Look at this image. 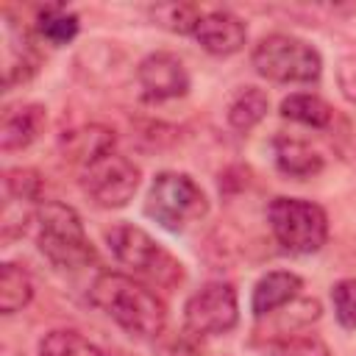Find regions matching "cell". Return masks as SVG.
<instances>
[{"label":"cell","mask_w":356,"mask_h":356,"mask_svg":"<svg viewBox=\"0 0 356 356\" xmlns=\"http://www.w3.org/2000/svg\"><path fill=\"white\" fill-rule=\"evenodd\" d=\"M267 356H331L328 345L312 334H295L284 339H270L264 348Z\"/></svg>","instance_id":"22"},{"label":"cell","mask_w":356,"mask_h":356,"mask_svg":"<svg viewBox=\"0 0 356 356\" xmlns=\"http://www.w3.org/2000/svg\"><path fill=\"white\" fill-rule=\"evenodd\" d=\"M36 248L58 270H81L95 261V248L78 211L61 200H44L36 209Z\"/></svg>","instance_id":"2"},{"label":"cell","mask_w":356,"mask_h":356,"mask_svg":"<svg viewBox=\"0 0 356 356\" xmlns=\"http://www.w3.org/2000/svg\"><path fill=\"white\" fill-rule=\"evenodd\" d=\"M36 31L50 44H67L78 33V17L64 6H44L36 14Z\"/></svg>","instance_id":"19"},{"label":"cell","mask_w":356,"mask_h":356,"mask_svg":"<svg viewBox=\"0 0 356 356\" xmlns=\"http://www.w3.org/2000/svg\"><path fill=\"white\" fill-rule=\"evenodd\" d=\"M106 242L117 261L131 267L136 275H145L161 286H172L184 278L181 261H175L147 231L131 222H117L106 231Z\"/></svg>","instance_id":"6"},{"label":"cell","mask_w":356,"mask_h":356,"mask_svg":"<svg viewBox=\"0 0 356 356\" xmlns=\"http://www.w3.org/2000/svg\"><path fill=\"white\" fill-rule=\"evenodd\" d=\"M114 131L106 125H78L72 131H64L58 139V147L64 153V159L86 167L92 161H97L106 153H114Z\"/></svg>","instance_id":"12"},{"label":"cell","mask_w":356,"mask_h":356,"mask_svg":"<svg viewBox=\"0 0 356 356\" xmlns=\"http://www.w3.org/2000/svg\"><path fill=\"white\" fill-rule=\"evenodd\" d=\"M206 192L186 172H159L145 197V214L175 234L206 217Z\"/></svg>","instance_id":"3"},{"label":"cell","mask_w":356,"mask_h":356,"mask_svg":"<svg viewBox=\"0 0 356 356\" xmlns=\"http://www.w3.org/2000/svg\"><path fill=\"white\" fill-rule=\"evenodd\" d=\"M239 320L236 289L228 281H209L189 295L184 306V323L197 337L228 334Z\"/></svg>","instance_id":"8"},{"label":"cell","mask_w":356,"mask_h":356,"mask_svg":"<svg viewBox=\"0 0 356 356\" xmlns=\"http://www.w3.org/2000/svg\"><path fill=\"white\" fill-rule=\"evenodd\" d=\"M200 47L206 53H214V56H231L236 50H242L245 39H248V28L245 22L231 14V11H209L200 17V22L195 25V33H192Z\"/></svg>","instance_id":"10"},{"label":"cell","mask_w":356,"mask_h":356,"mask_svg":"<svg viewBox=\"0 0 356 356\" xmlns=\"http://www.w3.org/2000/svg\"><path fill=\"white\" fill-rule=\"evenodd\" d=\"M89 300L136 339H156L164 331L167 312L161 298L125 273H100L89 286Z\"/></svg>","instance_id":"1"},{"label":"cell","mask_w":356,"mask_h":356,"mask_svg":"<svg viewBox=\"0 0 356 356\" xmlns=\"http://www.w3.org/2000/svg\"><path fill=\"white\" fill-rule=\"evenodd\" d=\"M253 70L275 83H312L323 72L320 53L298 36L270 33L253 47Z\"/></svg>","instance_id":"4"},{"label":"cell","mask_w":356,"mask_h":356,"mask_svg":"<svg viewBox=\"0 0 356 356\" xmlns=\"http://www.w3.org/2000/svg\"><path fill=\"white\" fill-rule=\"evenodd\" d=\"M6 22V86L22 83L33 75L36 70V56H33V44L31 36L11 19V14H3Z\"/></svg>","instance_id":"15"},{"label":"cell","mask_w":356,"mask_h":356,"mask_svg":"<svg viewBox=\"0 0 356 356\" xmlns=\"http://www.w3.org/2000/svg\"><path fill=\"white\" fill-rule=\"evenodd\" d=\"M267 108H270L267 92H261L259 86H245L228 103V122L236 131H250L267 117Z\"/></svg>","instance_id":"17"},{"label":"cell","mask_w":356,"mask_h":356,"mask_svg":"<svg viewBox=\"0 0 356 356\" xmlns=\"http://www.w3.org/2000/svg\"><path fill=\"white\" fill-rule=\"evenodd\" d=\"M136 81L147 100H172L189 92V72L172 53H150L136 67Z\"/></svg>","instance_id":"9"},{"label":"cell","mask_w":356,"mask_h":356,"mask_svg":"<svg viewBox=\"0 0 356 356\" xmlns=\"http://www.w3.org/2000/svg\"><path fill=\"white\" fill-rule=\"evenodd\" d=\"M159 339V356H200L203 348H200V337L192 334L189 328H184L181 334H172V337H156Z\"/></svg>","instance_id":"25"},{"label":"cell","mask_w":356,"mask_h":356,"mask_svg":"<svg viewBox=\"0 0 356 356\" xmlns=\"http://www.w3.org/2000/svg\"><path fill=\"white\" fill-rule=\"evenodd\" d=\"M267 222L278 245L289 253H317L328 239L325 211L303 197H273L267 206Z\"/></svg>","instance_id":"5"},{"label":"cell","mask_w":356,"mask_h":356,"mask_svg":"<svg viewBox=\"0 0 356 356\" xmlns=\"http://www.w3.org/2000/svg\"><path fill=\"white\" fill-rule=\"evenodd\" d=\"M281 117L300 122V125H309V128H328L334 120V108L317 95L295 92V95L281 100Z\"/></svg>","instance_id":"16"},{"label":"cell","mask_w":356,"mask_h":356,"mask_svg":"<svg viewBox=\"0 0 356 356\" xmlns=\"http://www.w3.org/2000/svg\"><path fill=\"white\" fill-rule=\"evenodd\" d=\"M47 125V111L39 103H19L3 111V122H0V147L6 153L11 150H22L31 142L39 139V134Z\"/></svg>","instance_id":"11"},{"label":"cell","mask_w":356,"mask_h":356,"mask_svg":"<svg viewBox=\"0 0 356 356\" xmlns=\"http://www.w3.org/2000/svg\"><path fill=\"white\" fill-rule=\"evenodd\" d=\"M331 303H334V314L339 325L353 331L356 328V278L337 281L331 289Z\"/></svg>","instance_id":"24"},{"label":"cell","mask_w":356,"mask_h":356,"mask_svg":"<svg viewBox=\"0 0 356 356\" xmlns=\"http://www.w3.org/2000/svg\"><path fill=\"white\" fill-rule=\"evenodd\" d=\"M337 86L345 100L356 103V50L337 61Z\"/></svg>","instance_id":"26"},{"label":"cell","mask_w":356,"mask_h":356,"mask_svg":"<svg viewBox=\"0 0 356 356\" xmlns=\"http://www.w3.org/2000/svg\"><path fill=\"white\" fill-rule=\"evenodd\" d=\"M3 192L6 197L11 200H25V203H36L39 206V197H42V178L36 170H8L3 175Z\"/></svg>","instance_id":"23"},{"label":"cell","mask_w":356,"mask_h":356,"mask_svg":"<svg viewBox=\"0 0 356 356\" xmlns=\"http://www.w3.org/2000/svg\"><path fill=\"white\" fill-rule=\"evenodd\" d=\"M273 161L284 175L298 178V181L312 178L323 170V156L303 139H295L286 134L273 136Z\"/></svg>","instance_id":"14"},{"label":"cell","mask_w":356,"mask_h":356,"mask_svg":"<svg viewBox=\"0 0 356 356\" xmlns=\"http://www.w3.org/2000/svg\"><path fill=\"white\" fill-rule=\"evenodd\" d=\"M303 289L300 275L289 273V270H270L267 275H261L253 286V298H250V309L253 314L261 320L267 314H273L275 309L292 303Z\"/></svg>","instance_id":"13"},{"label":"cell","mask_w":356,"mask_h":356,"mask_svg":"<svg viewBox=\"0 0 356 356\" xmlns=\"http://www.w3.org/2000/svg\"><path fill=\"white\" fill-rule=\"evenodd\" d=\"M33 298V281L28 275L25 267L6 261L0 267V312L3 314H14L19 309H25Z\"/></svg>","instance_id":"18"},{"label":"cell","mask_w":356,"mask_h":356,"mask_svg":"<svg viewBox=\"0 0 356 356\" xmlns=\"http://www.w3.org/2000/svg\"><path fill=\"white\" fill-rule=\"evenodd\" d=\"M81 186L97 206L120 209L139 189V167L120 153H106L81 167Z\"/></svg>","instance_id":"7"},{"label":"cell","mask_w":356,"mask_h":356,"mask_svg":"<svg viewBox=\"0 0 356 356\" xmlns=\"http://www.w3.org/2000/svg\"><path fill=\"white\" fill-rule=\"evenodd\" d=\"M153 22L172 31V33H195V25L200 22V11L189 3H161L150 11Z\"/></svg>","instance_id":"21"},{"label":"cell","mask_w":356,"mask_h":356,"mask_svg":"<svg viewBox=\"0 0 356 356\" xmlns=\"http://www.w3.org/2000/svg\"><path fill=\"white\" fill-rule=\"evenodd\" d=\"M39 356H103V350L95 342H89L83 334L58 328V331H50L42 337Z\"/></svg>","instance_id":"20"}]
</instances>
